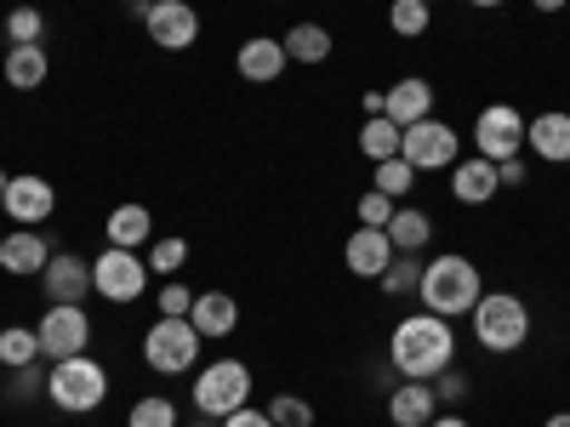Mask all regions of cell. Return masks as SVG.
Instances as JSON below:
<instances>
[{"label":"cell","instance_id":"cell-12","mask_svg":"<svg viewBox=\"0 0 570 427\" xmlns=\"http://www.w3.org/2000/svg\"><path fill=\"white\" fill-rule=\"evenodd\" d=\"M0 206H7V217H12L18 228H40L46 217L58 211V188L46 182V177H35V171H18V177L7 182V195H0Z\"/></svg>","mask_w":570,"mask_h":427},{"label":"cell","instance_id":"cell-40","mask_svg":"<svg viewBox=\"0 0 570 427\" xmlns=\"http://www.w3.org/2000/svg\"><path fill=\"white\" fill-rule=\"evenodd\" d=\"M497 177H502V188H519V182H525V160H502Z\"/></svg>","mask_w":570,"mask_h":427},{"label":"cell","instance_id":"cell-42","mask_svg":"<svg viewBox=\"0 0 570 427\" xmlns=\"http://www.w3.org/2000/svg\"><path fill=\"white\" fill-rule=\"evenodd\" d=\"M531 7H537V12H559V7H564V0H531Z\"/></svg>","mask_w":570,"mask_h":427},{"label":"cell","instance_id":"cell-27","mask_svg":"<svg viewBox=\"0 0 570 427\" xmlns=\"http://www.w3.org/2000/svg\"><path fill=\"white\" fill-rule=\"evenodd\" d=\"M40 359V337L29 325H7L0 330V365L7 370H23V365H35Z\"/></svg>","mask_w":570,"mask_h":427},{"label":"cell","instance_id":"cell-33","mask_svg":"<svg viewBox=\"0 0 570 427\" xmlns=\"http://www.w3.org/2000/svg\"><path fill=\"white\" fill-rule=\"evenodd\" d=\"M40 34H46L40 7H12V12H7V40H12V46H40Z\"/></svg>","mask_w":570,"mask_h":427},{"label":"cell","instance_id":"cell-34","mask_svg":"<svg viewBox=\"0 0 570 427\" xmlns=\"http://www.w3.org/2000/svg\"><path fill=\"white\" fill-rule=\"evenodd\" d=\"M183 262H188V240H177V234H166V240L149 246V274H166L171 279Z\"/></svg>","mask_w":570,"mask_h":427},{"label":"cell","instance_id":"cell-46","mask_svg":"<svg viewBox=\"0 0 570 427\" xmlns=\"http://www.w3.org/2000/svg\"><path fill=\"white\" fill-rule=\"evenodd\" d=\"M188 427H212V421H188Z\"/></svg>","mask_w":570,"mask_h":427},{"label":"cell","instance_id":"cell-19","mask_svg":"<svg viewBox=\"0 0 570 427\" xmlns=\"http://www.w3.org/2000/svg\"><path fill=\"white\" fill-rule=\"evenodd\" d=\"M46 262H52V246L40 240V228H12L7 240H0V268H7L12 279H29Z\"/></svg>","mask_w":570,"mask_h":427},{"label":"cell","instance_id":"cell-20","mask_svg":"<svg viewBox=\"0 0 570 427\" xmlns=\"http://www.w3.org/2000/svg\"><path fill=\"white\" fill-rule=\"evenodd\" d=\"M188 319H195V330L206 342H217V337H234V325H240V302H234L228 291H200L195 308H188Z\"/></svg>","mask_w":570,"mask_h":427},{"label":"cell","instance_id":"cell-13","mask_svg":"<svg viewBox=\"0 0 570 427\" xmlns=\"http://www.w3.org/2000/svg\"><path fill=\"white\" fill-rule=\"evenodd\" d=\"M40 285H46V302L52 308H80L91 297V262L75 251H52V262L40 268Z\"/></svg>","mask_w":570,"mask_h":427},{"label":"cell","instance_id":"cell-23","mask_svg":"<svg viewBox=\"0 0 570 427\" xmlns=\"http://www.w3.org/2000/svg\"><path fill=\"white\" fill-rule=\"evenodd\" d=\"M46 69H52L46 46H7V63H0V75H7L12 91H35L46 80Z\"/></svg>","mask_w":570,"mask_h":427},{"label":"cell","instance_id":"cell-25","mask_svg":"<svg viewBox=\"0 0 570 427\" xmlns=\"http://www.w3.org/2000/svg\"><path fill=\"white\" fill-rule=\"evenodd\" d=\"M400 137H405V131H400L389 115H371V120L360 126V155H365V160H394V155H400Z\"/></svg>","mask_w":570,"mask_h":427},{"label":"cell","instance_id":"cell-21","mask_svg":"<svg viewBox=\"0 0 570 427\" xmlns=\"http://www.w3.org/2000/svg\"><path fill=\"white\" fill-rule=\"evenodd\" d=\"M434 416H440V399H434V388H428V383H400L389 394V421L394 427H428Z\"/></svg>","mask_w":570,"mask_h":427},{"label":"cell","instance_id":"cell-32","mask_svg":"<svg viewBox=\"0 0 570 427\" xmlns=\"http://www.w3.org/2000/svg\"><path fill=\"white\" fill-rule=\"evenodd\" d=\"M126 427H177V405H171L166 394H149V399H137V405H131Z\"/></svg>","mask_w":570,"mask_h":427},{"label":"cell","instance_id":"cell-30","mask_svg":"<svg viewBox=\"0 0 570 427\" xmlns=\"http://www.w3.org/2000/svg\"><path fill=\"white\" fill-rule=\"evenodd\" d=\"M411 182H416V166H411L405 155H394V160H376V195L400 200V195H411Z\"/></svg>","mask_w":570,"mask_h":427},{"label":"cell","instance_id":"cell-39","mask_svg":"<svg viewBox=\"0 0 570 427\" xmlns=\"http://www.w3.org/2000/svg\"><path fill=\"white\" fill-rule=\"evenodd\" d=\"M223 427H274V421H268V410H252V405H240L234 416H223Z\"/></svg>","mask_w":570,"mask_h":427},{"label":"cell","instance_id":"cell-26","mask_svg":"<svg viewBox=\"0 0 570 427\" xmlns=\"http://www.w3.org/2000/svg\"><path fill=\"white\" fill-rule=\"evenodd\" d=\"M389 240H394V251H422L428 240H434V222H428V211H394Z\"/></svg>","mask_w":570,"mask_h":427},{"label":"cell","instance_id":"cell-31","mask_svg":"<svg viewBox=\"0 0 570 427\" xmlns=\"http://www.w3.org/2000/svg\"><path fill=\"white\" fill-rule=\"evenodd\" d=\"M268 421L274 427H314V405L303 394H274L268 399Z\"/></svg>","mask_w":570,"mask_h":427},{"label":"cell","instance_id":"cell-37","mask_svg":"<svg viewBox=\"0 0 570 427\" xmlns=\"http://www.w3.org/2000/svg\"><path fill=\"white\" fill-rule=\"evenodd\" d=\"M188 308H195V291H188V285H166V291H160V314L166 319H188Z\"/></svg>","mask_w":570,"mask_h":427},{"label":"cell","instance_id":"cell-4","mask_svg":"<svg viewBox=\"0 0 570 427\" xmlns=\"http://www.w3.org/2000/svg\"><path fill=\"white\" fill-rule=\"evenodd\" d=\"M46 399H52L58 410H69V416L98 410L109 399V370L91 354H69V359H58L52 370H46Z\"/></svg>","mask_w":570,"mask_h":427},{"label":"cell","instance_id":"cell-10","mask_svg":"<svg viewBox=\"0 0 570 427\" xmlns=\"http://www.w3.org/2000/svg\"><path fill=\"white\" fill-rule=\"evenodd\" d=\"M35 337H40V359H69V354H86L91 342V319L86 308H46L40 325H35Z\"/></svg>","mask_w":570,"mask_h":427},{"label":"cell","instance_id":"cell-11","mask_svg":"<svg viewBox=\"0 0 570 427\" xmlns=\"http://www.w3.org/2000/svg\"><path fill=\"white\" fill-rule=\"evenodd\" d=\"M142 29H149V40L160 46V52H188V46L200 40V12L188 7V0H155Z\"/></svg>","mask_w":570,"mask_h":427},{"label":"cell","instance_id":"cell-6","mask_svg":"<svg viewBox=\"0 0 570 427\" xmlns=\"http://www.w3.org/2000/svg\"><path fill=\"white\" fill-rule=\"evenodd\" d=\"M252 399V370L240 365V359H212V365H200V376H195V410L200 416H212V421H223V416H234Z\"/></svg>","mask_w":570,"mask_h":427},{"label":"cell","instance_id":"cell-14","mask_svg":"<svg viewBox=\"0 0 570 427\" xmlns=\"http://www.w3.org/2000/svg\"><path fill=\"white\" fill-rule=\"evenodd\" d=\"M394 257H400V251H394V240H389V228H354L348 246H343V262H348V274H360V279H383Z\"/></svg>","mask_w":570,"mask_h":427},{"label":"cell","instance_id":"cell-38","mask_svg":"<svg viewBox=\"0 0 570 427\" xmlns=\"http://www.w3.org/2000/svg\"><path fill=\"white\" fill-rule=\"evenodd\" d=\"M35 394H46V370H40V359L23 365V370H12V399H35Z\"/></svg>","mask_w":570,"mask_h":427},{"label":"cell","instance_id":"cell-7","mask_svg":"<svg viewBox=\"0 0 570 427\" xmlns=\"http://www.w3.org/2000/svg\"><path fill=\"white\" fill-rule=\"evenodd\" d=\"M91 291L104 302H137L149 291V262L137 251H120V246H104V257L91 262Z\"/></svg>","mask_w":570,"mask_h":427},{"label":"cell","instance_id":"cell-35","mask_svg":"<svg viewBox=\"0 0 570 427\" xmlns=\"http://www.w3.org/2000/svg\"><path fill=\"white\" fill-rule=\"evenodd\" d=\"M394 211H400V206H394L389 195H376V188H371V195H360V228H389Z\"/></svg>","mask_w":570,"mask_h":427},{"label":"cell","instance_id":"cell-5","mask_svg":"<svg viewBox=\"0 0 570 427\" xmlns=\"http://www.w3.org/2000/svg\"><path fill=\"white\" fill-rule=\"evenodd\" d=\"M200 330H195V319H155L149 330H142V359H149V370H160V376H183V370H195V359H200Z\"/></svg>","mask_w":570,"mask_h":427},{"label":"cell","instance_id":"cell-17","mask_svg":"<svg viewBox=\"0 0 570 427\" xmlns=\"http://www.w3.org/2000/svg\"><path fill=\"white\" fill-rule=\"evenodd\" d=\"M285 40H274V34H252L240 52H234V69H240V80H252V86H268V80H279L285 75Z\"/></svg>","mask_w":570,"mask_h":427},{"label":"cell","instance_id":"cell-8","mask_svg":"<svg viewBox=\"0 0 570 427\" xmlns=\"http://www.w3.org/2000/svg\"><path fill=\"white\" fill-rule=\"evenodd\" d=\"M400 155H405L416 171H445V166H456V160H462V137H456V126H445V120L428 115V120L405 126Z\"/></svg>","mask_w":570,"mask_h":427},{"label":"cell","instance_id":"cell-41","mask_svg":"<svg viewBox=\"0 0 570 427\" xmlns=\"http://www.w3.org/2000/svg\"><path fill=\"white\" fill-rule=\"evenodd\" d=\"M428 427H468V416H434Z\"/></svg>","mask_w":570,"mask_h":427},{"label":"cell","instance_id":"cell-28","mask_svg":"<svg viewBox=\"0 0 570 427\" xmlns=\"http://www.w3.org/2000/svg\"><path fill=\"white\" fill-rule=\"evenodd\" d=\"M428 23H434V7H428V0H394V7H389V29L400 40H422Z\"/></svg>","mask_w":570,"mask_h":427},{"label":"cell","instance_id":"cell-44","mask_svg":"<svg viewBox=\"0 0 570 427\" xmlns=\"http://www.w3.org/2000/svg\"><path fill=\"white\" fill-rule=\"evenodd\" d=\"M468 7H485L491 12V7H502V0H468Z\"/></svg>","mask_w":570,"mask_h":427},{"label":"cell","instance_id":"cell-9","mask_svg":"<svg viewBox=\"0 0 570 427\" xmlns=\"http://www.w3.org/2000/svg\"><path fill=\"white\" fill-rule=\"evenodd\" d=\"M519 149H525V115H519L513 103L480 109V120H473V155L502 166V160H519Z\"/></svg>","mask_w":570,"mask_h":427},{"label":"cell","instance_id":"cell-45","mask_svg":"<svg viewBox=\"0 0 570 427\" xmlns=\"http://www.w3.org/2000/svg\"><path fill=\"white\" fill-rule=\"evenodd\" d=\"M7 182H12V177H7V171H0V195H7Z\"/></svg>","mask_w":570,"mask_h":427},{"label":"cell","instance_id":"cell-47","mask_svg":"<svg viewBox=\"0 0 570 427\" xmlns=\"http://www.w3.org/2000/svg\"><path fill=\"white\" fill-rule=\"evenodd\" d=\"M428 7H434V0H428Z\"/></svg>","mask_w":570,"mask_h":427},{"label":"cell","instance_id":"cell-2","mask_svg":"<svg viewBox=\"0 0 570 427\" xmlns=\"http://www.w3.org/2000/svg\"><path fill=\"white\" fill-rule=\"evenodd\" d=\"M485 297V279L468 257L445 251L434 262H422V308L440 314V319H456V314H473V302Z\"/></svg>","mask_w":570,"mask_h":427},{"label":"cell","instance_id":"cell-15","mask_svg":"<svg viewBox=\"0 0 570 427\" xmlns=\"http://www.w3.org/2000/svg\"><path fill=\"white\" fill-rule=\"evenodd\" d=\"M383 115L405 131V126H416V120H428L434 115V86H428L422 75H405V80H394L389 91H383Z\"/></svg>","mask_w":570,"mask_h":427},{"label":"cell","instance_id":"cell-24","mask_svg":"<svg viewBox=\"0 0 570 427\" xmlns=\"http://www.w3.org/2000/svg\"><path fill=\"white\" fill-rule=\"evenodd\" d=\"M285 58L292 63H325L331 58V29L325 23H292L285 29Z\"/></svg>","mask_w":570,"mask_h":427},{"label":"cell","instance_id":"cell-1","mask_svg":"<svg viewBox=\"0 0 570 427\" xmlns=\"http://www.w3.org/2000/svg\"><path fill=\"white\" fill-rule=\"evenodd\" d=\"M389 359L405 383H434L440 370L456 365V337H451V319L440 314H411L394 325L389 337Z\"/></svg>","mask_w":570,"mask_h":427},{"label":"cell","instance_id":"cell-36","mask_svg":"<svg viewBox=\"0 0 570 427\" xmlns=\"http://www.w3.org/2000/svg\"><path fill=\"white\" fill-rule=\"evenodd\" d=\"M428 388H434V399H440V405H462V399H468V376L451 365V370H440Z\"/></svg>","mask_w":570,"mask_h":427},{"label":"cell","instance_id":"cell-43","mask_svg":"<svg viewBox=\"0 0 570 427\" xmlns=\"http://www.w3.org/2000/svg\"><path fill=\"white\" fill-rule=\"evenodd\" d=\"M542 427H570V410H559V416H548Z\"/></svg>","mask_w":570,"mask_h":427},{"label":"cell","instance_id":"cell-16","mask_svg":"<svg viewBox=\"0 0 570 427\" xmlns=\"http://www.w3.org/2000/svg\"><path fill=\"white\" fill-rule=\"evenodd\" d=\"M451 195H456L462 206H485V200H497V195H502L497 160H485V155L456 160V166H451Z\"/></svg>","mask_w":570,"mask_h":427},{"label":"cell","instance_id":"cell-18","mask_svg":"<svg viewBox=\"0 0 570 427\" xmlns=\"http://www.w3.org/2000/svg\"><path fill=\"white\" fill-rule=\"evenodd\" d=\"M525 142L531 155L548 160V166H570V115L564 109H548L537 120H525Z\"/></svg>","mask_w":570,"mask_h":427},{"label":"cell","instance_id":"cell-3","mask_svg":"<svg viewBox=\"0 0 570 427\" xmlns=\"http://www.w3.org/2000/svg\"><path fill=\"white\" fill-rule=\"evenodd\" d=\"M468 319H473V342H480L485 354H519L525 337H531V308L513 291H485Z\"/></svg>","mask_w":570,"mask_h":427},{"label":"cell","instance_id":"cell-29","mask_svg":"<svg viewBox=\"0 0 570 427\" xmlns=\"http://www.w3.org/2000/svg\"><path fill=\"white\" fill-rule=\"evenodd\" d=\"M389 297H405V291H422V251H400L394 262H389V274L376 279Z\"/></svg>","mask_w":570,"mask_h":427},{"label":"cell","instance_id":"cell-22","mask_svg":"<svg viewBox=\"0 0 570 427\" xmlns=\"http://www.w3.org/2000/svg\"><path fill=\"white\" fill-rule=\"evenodd\" d=\"M149 228H155V217H149V206H137V200L115 206V211H109V222H104L109 246H120V251H137V246H149Z\"/></svg>","mask_w":570,"mask_h":427}]
</instances>
